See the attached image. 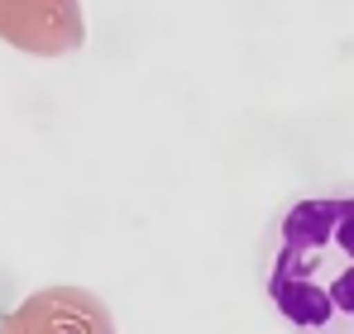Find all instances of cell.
<instances>
[{
  "label": "cell",
  "instance_id": "obj_1",
  "mask_svg": "<svg viewBox=\"0 0 354 334\" xmlns=\"http://www.w3.org/2000/svg\"><path fill=\"white\" fill-rule=\"evenodd\" d=\"M263 296L292 334H354V196H301L278 210Z\"/></svg>",
  "mask_w": 354,
  "mask_h": 334
},
{
  "label": "cell",
  "instance_id": "obj_2",
  "mask_svg": "<svg viewBox=\"0 0 354 334\" xmlns=\"http://www.w3.org/2000/svg\"><path fill=\"white\" fill-rule=\"evenodd\" d=\"M0 39L34 57L77 53L86 39L82 5L77 0H0Z\"/></svg>",
  "mask_w": 354,
  "mask_h": 334
},
{
  "label": "cell",
  "instance_id": "obj_3",
  "mask_svg": "<svg viewBox=\"0 0 354 334\" xmlns=\"http://www.w3.org/2000/svg\"><path fill=\"white\" fill-rule=\"evenodd\" d=\"M0 334H115L106 301L82 286H44L5 311Z\"/></svg>",
  "mask_w": 354,
  "mask_h": 334
}]
</instances>
